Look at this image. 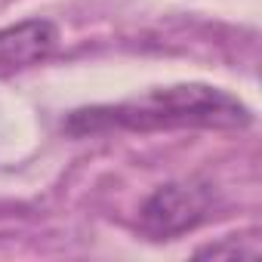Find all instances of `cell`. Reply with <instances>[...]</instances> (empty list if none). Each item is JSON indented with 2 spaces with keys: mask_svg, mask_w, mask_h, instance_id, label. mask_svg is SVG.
Returning a JSON list of instances; mask_svg holds the SVG:
<instances>
[{
  "mask_svg": "<svg viewBox=\"0 0 262 262\" xmlns=\"http://www.w3.org/2000/svg\"><path fill=\"white\" fill-rule=\"evenodd\" d=\"M253 120L250 108L210 83H173L155 86L117 105L80 108L65 120L71 136H86L99 129H176V126H207L234 129Z\"/></svg>",
  "mask_w": 262,
  "mask_h": 262,
  "instance_id": "cell-1",
  "label": "cell"
},
{
  "mask_svg": "<svg viewBox=\"0 0 262 262\" xmlns=\"http://www.w3.org/2000/svg\"><path fill=\"white\" fill-rule=\"evenodd\" d=\"M210 207H213V194L207 185L167 182L145 198V204L139 210V228L155 241H167V237L198 228L207 219Z\"/></svg>",
  "mask_w": 262,
  "mask_h": 262,
  "instance_id": "cell-2",
  "label": "cell"
},
{
  "mask_svg": "<svg viewBox=\"0 0 262 262\" xmlns=\"http://www.w3.org/2000/svg\"><path fill=\"white\" fill-rule=\"evenodd\" d=\"M59 47V25L50 19H25L0 28V77H10L50 59Z\"/></svg>",
  "mask_w": 262,
  "mask_h": 262,
  "instance_id": "cell-3",
  "label": "cell"
},
{
  "mask_svg": "<svg viewBox=\"0 0 262 262\" xmlns=\"http://www.w3.org/2000/svg\"><path fill=\"white\" fill-rule=\"evenodd\" d=\"M262 253V244L256 234H228L216 244L201 247L194 256L198 259H256Z\"/></svg>",
  "mask_w": 262,
  "mask_h": 262,
  "instance_id": "cell-4",
  "label": "cell"
}]
</instances>
